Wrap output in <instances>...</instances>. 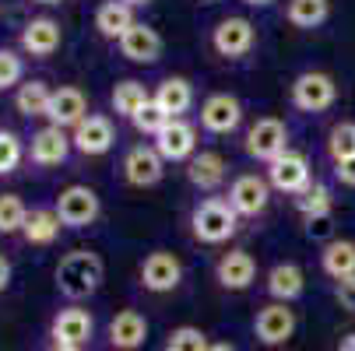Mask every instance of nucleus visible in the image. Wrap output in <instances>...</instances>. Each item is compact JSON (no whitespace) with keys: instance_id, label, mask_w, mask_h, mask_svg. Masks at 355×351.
<instances>
[{"instance_id":"nucleus-9","label":"nucleus","mask_w":355,"mask_h":351,"mask_svg":"<svg viewBox=\"0 0 355 351\" xmlns=\"http://www.w3.org/2000/svg\"><path fill=\"white\" fill-rule=\"evenodd\" d=\"M116 141V130H113V120L103 116V113H88L74 130H71V144H74V152L88 155V159H98V155H106L110 147Z\"/></svg>"},{"instance_id":"nucleus-2","label":"nucleus","mask_w":355,"mask_h":351,"mask_svg":"<svg viewBox=\"0 0 355 351\" xmlns=\"http://www.w3.org/2000/svg\"><path fill=\"white\" fill-rule=\"evenodd\" d=\"M239 228V215L232 211L229 200L222 197H205L197 200L193 211H190V232L197 242H208V246H218V242H229Z\"/></svg>"},{"instance_id":"nucleus-10","label":"nucleus","mask_w":355,"mask_h":351,"mask_svg":"<svg viewBox=\"0 0 355 351\" xmlns=\"http://www.w3.org/2000/svg\"><path fill=\"white\" fill-rule=\"evenodd\" d=\"M166 176V159L155 152V144H134L123 155V179L130 186H155Z\"/></svg>"},{"instance_id":"nucleus-1","label":"nucleus","mask_w":355,"mask_h":351,"mask_svg":"<svg viewBox=\"0 0 355 351\" xmlns=\"http://www.w3.org/2000/svg\"><path fill=\"white\" fill-rule=\"evenodd\" d=\"M103 257L95 253V249H71V253L60 257L57 264V291L64 298H71V303H81V298L95 295L98 285H103Z\"/></svg>"},{"instance_id":"nucleus-31","label":"nucleus","mask_w":355,"mask_h":351,"mask_svg":"<svg viewBox=\"0 0 355 351\" xmlns=\"http://www.w3.org/2000/svg\"><path fill=\"white\" fill-rule=\"evenodd\" d=\"M292 200H295V208L302 211V218H310V215H327L331 204H334V197H331L327 183H320V179H313L306 190L295 193Z\"/></svg>"},{"instance_id":"nucleus-12","label":"nucleus","mask_w":355,"mask_h":351,"mask_svg":"<svg viewBox=\"0 0 355 351\" xmlns=\"http://www.w3.org/2000/svg\"><path fill=\"white\" fill-rule=\"evenodd\" d=\"M71 147H74V144H71L67 130H60V127H42V130H35L32 141H28V162L39 165V169H57V165L67 162Z\"/></svg>"},{"instance_id":"nucleus-19","label":"nucleus","mask_w":355,"mask_h":351,"mask_svg":"<svg viewBox=\"0 0 355 351\" xmlns=\"http://www.w3.org/2000/svg\"><path fill=\"white\" fill-rule=\"evenodd\" d=\"M60 25L53 18H32L25 28H21V49L32 57V60H46L60 49Z\"/></svg>"},{"instance_id":"nucleus-35","label":"nucleus","mask_w":355,"mask_h":351,"mask_svg":"<svg viewBox=\"0 0 355 351\" xmlns=\"http://www.w3.org/2000/svg\"><path fill=\"white\" fill-rule=\"evenodd\" d=\"M166 351H208V334L200 327H176L166 337Z\"/></svg>"},{"instance_id":"nucleus-20","label":"nucleus","mask_w":355,"mask_h":351,"mask_svg":"<svg viewBox=\"0 0 355 351\" xmlns=\"http://www.w3.org/2000/svg\"><path fill=\"white\" fill-rule=\"evenodd\" d=\"M120 53L130 64H155L162 57V35L144 21H134V28L120 39Z\"/></svg>"},{"instance_id":"nucleus-6","label":"nucleus","mask_w":355,"mask_h":351,"mask_svg":"<svg viewBox=\"0 0 355 351\" xmlns=\"http://www.w3.org/2000/svg\"><path fill=\"white\" fill-rule=\"evenodd\" d=\"M225 200L232 204V211L239 218H257V215H264L268 200H271V183L264 176H257V172H243V176L232 179Z\"/></svg>"},{"instance_id":"nucleus-34","label":"nucleus","mask_w":355,"mask_h":351,"mask_svg":"<svg viewBox=\"0 0 355 351\" xmlns=\"http://www.w3.org/2000/svg\"><path fill=\"white\" fill-rule=\"evenodd\" d=\"M25 159V144L15 130H0V176H11Z\"/></svg>"},{"instance_id":"nucleus-45","label":"nucleus","mask_w":355,"mask_h":351,"mask_svg":"<svg viewBox=\"0 0 355 351\" xmlns=\"http://www.w3.org/2000/svg\"><path fill=\"white\" fill-rule=\"evenodd\" d=\"M127 8H144V4H151V0H123Z\"/></svg>"},{"instance_id":"nucleus-15","label":"nucleus","mask_w":355,"mask_h":351,"mask_svg":"<svg viewBox=\"0 0 355 351\" xmlns=\"http://www.w3.org/2000/svg\"><path fill=\"white\" fill-rule=\"evenodd\" d=\"M268 183L275 186V190H282V193H302L310 183H313V176H310V162L302 159L299 152H285L282 159H275L271 165H268Z\"/></svg>"},{"instance_id":"nucleus-18","label":"nucleus","mask_w":355,"mask_h":351,"mask_svg":"<svg viewBox=\"0 0 355 351\" xmlns=\"http://www.w3.org/2000/svg\"><path fill=\"white\" fill-rule=\"evenodd\" d=\"M215 278L225 291H246L253 285V278H257V264H253L246 249H229L215 264Z\"/></svg>"},{"instance_id":"nucleus-46","label":"nucleus","mask_w":355,"mask_h":351,"mask_svg":"<svg viewBox=\"0 0 355 351\" xmlns=\"http://www.w3.org/2000/svg\"><path fill=\"white\" fill-rule=\"evenodd\" d=\"M35 4H60V0H35Z\"/></svg>"},{"instance_id":"nucleus-38","label":"nucleus","mask_w":355,"mask_h":351,"mask_svg":"<svg viewBox=\"0 0 355 351\" xmlns=\"http://www.w3.org/2000/svg\"><path fill=\"white\" fill-rule=\"evenodd\" d=\"M306 222V235L310 239H317V242H331L334 239V215L327 211V215H310V218H302Z\"/></svg>"},{"instance_id":"nucleus-14","label":"nucleus","mask_w":355,"mask_h":351,"mask_svg":"<svg viewBox=\"0 0 355 351\" xmlns=\"http://www.w3.org/2000/svg\"><path fill=\"white\" fill-rule=\"evenodd\" d=\"M85 116H88V98H85V91H81L78 84H60V88H53V98H49V109H46L49 127L74 130Z\"/></svg>"},{"instance_id":"nucleus-5","label":"nucleus","mask_w":355,"mask_h":351,"mask_svg":"<svg viewBox=\"0 0 355 351\" xmlns=\"http://www.w3.org/2000/svg\"><path fill=\"white\" fill-rule=\"evenodd\" d=\"M288 152V127L278 116H261L246 130V155L257 162H275Z\"/></svg>"},{"instance_id":"nucleus-26","label":"nucleus","mask_w":355,"mask_h":351,"mask_svg":"<svg viewBox=\"0 0 355 351\" xmlns=\"http://www.w3.org/2000/svg\"><path fill=\"white\" fill-rule=\"evenodd\" d=\"M320 267L334 281L355 278V242L352 239H331L320 253Z\"/></svg>"},{"instance_id":"nucleus-33","label":"nucleus","mask_w":355,"mask_h":351,"mask_svg":"<svg viewBox=\"0 0 355 351\" xmlns=\"http://www.w3.org/2000/svg\"><path fill=\"white\" fill-rule=\"evenodd\" d=\"M327 152H331V162L355 159V123H352V120H341V123L331 127V134H327Z\"/></svg>"},{"instance_id":"nucleus-8","label":"nucleus","mask_w":355,"mask_h":351,"mask_svg":"<svg viewBox=\"0 0 355 351\" xmlns=\"http://www.w3.org/2000/svg\"><path fill=\"white\" fill-rule=\"evenodd\" d=\"M95 334V320L88 309L81 306H67L53 316V323H49V337H53V348H85Z\"/></svg>"},{"instance_id":"nucleus-4","label":"nucleus","mask_w":355,"mask_h":351,"mask_svg":"<svg viewBox=\"0 0 355 351\" xmlns=\"http://www.w3.org/2000/svg\"><path fill=\"white\" fill-rule=\"evenodd\" d=\"M338 102V84L324 71H302L292 81V106L302 113H324Z\"/></svg>"},{"instance_id":"nucleus-28","label":"nucleus","mask_w":355,"mask_h":351,"mask_svg":"<svg viewBox=\"0 0 355 351\" xmlns=\"http://www.w3.org/2000/svg\"><path fill=\"white\" fill-rule=\"evenodd\" d=\"M49 98H53V88H49L46 81H39V78H32V81L18 84V91H15V109H18L25 120H35V116H46Z\"/></svg>"},{"instance_id":"nucleus-25","label":"nucleus","mask_w":355,"mask_h":351,"mask_svg":"<svg viewBox=\"0 0 355 351\" xmlns=\"http://www.w3.org/2000/svg\"><path fill=\"white\" fill-rule=\"evenodd\" d=\"M302 288H306V278H302L299 264H275L268 271V295L275 298V303H295V298L302 295Z\"/></svg>"},{"instance_id":"nucleus-42","label":"nucleus","mask_w":355,"mask_h":351,"mask_svg":"<svg viewBox=\"0 0 355 351\" xmlns=\"http://www.w3.org/2000/svg\"><path fill=\"white\" fill-rule=\"evenodd\" d=\"M338 351H355V334H345V337L338 341Z\"/></svg>"},{"instance_id":"nucleus-36","label":"nucleus","mask_w":355,"mask_h":351,"mask_svg":"<svg viewBox=\"0 0 355 351\" xmlns=\"http://www.w3.org/2000/svg\"><path fill=\"white\" fill-rule=\"evenodd\" d=\"M169 120H173V116H166V113H162L155 102H148V106H144V109H141V113H137L130 123H134V130H137V134L159 137V134H162V127H166Z\"/></svg>"},{"instance_id":"nucleus-37","label":"nucleus","mask_w":355,"mask_h":351,"mask_svg":"<svg viewBox=\"0 0 355 351\" xmlns=\"http://www.w3.org/2000/svg\"><path fill=\"white\" fill-rule=\"evenodd\" d=\"M25 74V64L15 49H0V91L4 88H15Z\"/></svg>"},{"instance_id":"nucleus-41","label":"nucleus","mask_w":355,"mask_h":351,"mask_svg":"<svg viewBox=\"0 0 355 351\" xmlns=\"http://www.w3.org/2000/svg\"><path fill=\"white\" fill-rule=\"evenodd\" d=\"M8 285H11V260L0 253V291H8Z\"/></svg>"},{"instance_id":"nucleus-40","label":"nucleus","mask_w":355,"mask_h":351,"mask_svg":"<svg viewBox=\"0 0 355 351\" xmlns=\"http://www.w3.org/2000/svg\"><path fill=\"white\" fill-rule=\"evenodd\" d=\"M334 179H338L341 186H355V159L334 162Z\"/></svg>"},{"instance_id":"nucleus-16","label":"nucleus","mask_w":355,"mask_h":351,"mask_svg":"<svg viewBox=\"0 0 355 351\" xmlns=\"http://www.w3.org/2000/svg\"><path fill=\"white\" fill-rule=\"evenodd\" d=\"M253 334H257L261 344L278 348V344H285L295 334V313L285 303H271V306H264L257 313V320H253Z\"/></svg>"},{"instance_id":"nucleus-7","label":"nucleus","mask_w":355,"mask_h":351,"mask_svg":"<svg viewBox=\"0 0 355 351\" xmlns=\"http://www.w3.org/2000/svg\"><path fill=\"white\" fill-rule=\"evenodd\" d=\"M253 42H257V28H253V21H246L239 15H229L211 28V46L218 57H229V60L246 57L253 49Z\"/></svg>"},{"instance_id":"nucleus-44","label":"nucleus","mask_w":355,"mask_h":351,"mask_svg":"<svg viewBox=\"0 0 355 351\" xmlns=\"http://www.w3.org/2000/svg\"><path fill=\"white\" fill-rule=\"evenodd\" d=\"M208 351H236V348L225 344V341H218V344H208Z\"/></svg>"},{"instance_id":"nucleus-21","label":"nucleus","mask_w":355,"mask_h":351,"mask_svg":"<svg viewBox=\"0 0 355 351\" xmlns=\"http://www.w3.org/2000/svg\"><path fill=\"white\" fill-rule=\"evenodd\" d=\"M148 341V320L137 309H120L110 320V344L113 351H137Z\"/></svg>"},{"instance_id":"nucleus-43","label":"nucleus","mask_w":355,"mask_h":351,"mask_svg":"<svg viewBox=\"0 0 355 351\" xmlns=\"http://www.w3.org/2000/svg\"><path fill=\"white\" fill-rule=\"evenodd\" d=\"M243 4H250V8H271L275 0H243Z\"/></svg>"},{"instance_id":"nucleus-32","label":"nucleus","mask_w":355,"mask_h":351,"mask_svg":"<svg viewBox=\"0 0 355 351\" xmlns=\"http://www.w3.org/2000/svg\"><path fill=\"white\" fill-rule=\"evenodd\" d=\"M28 218V208H25V200L18 193H0V235H15L21 232Z\"/></svg>"},{"instance_id":"nucleus-47","label":"nucleus","mask_w":355,"mask_h":351,"mask_svg":"<svg viewBox=\"0 0 355 351\" xmlns=\"http://www.w3.org/2000/svg\"><path fill=\"white\" fill-rule=\"evenodd\" d=\"M49 351H78V348H49Z\"/></svg>"},{"instance_id":"nucleus-13","label":"nucleus","mask_w":355,"mask_h":351,"mask_svg":"<svg viewBox=\"0 0 355 351\" xmlns=\"http://www.w3.org/2000/svg\"><path fill=\"white\" fill-rule=\"evenodd\" d=\"M243 123V102L229 91H215L200 102V127L208 134H232Z\"/></svg>"},{"instance_id":"nucleus-23","label":"nucleus","mask_w":355,"mask_h":351,"mask_svg":"<svg viewBox=\"0 0 355 351\" xmlns=\"http://www.w3.org/2000/svg\"><path fill=\"white\" fill-rule=\"evenodd\" d=\"M187 179L197 186V190H218L225 183V159L218 152H197L187 165Z\"/></svg>"},{"instance_id":"nucleus-39","label":"nucleus","mask_w":355,"mask_h":351,"mask_svg":"<svg viewBox=\"0 0 355 351\" xmlns=\"http://www.w3.org/2000/svg\"><path fill=\"white\" fill-rule=\"evenodd\" d=\"M334 298L345 313L355 316V278H345V281H334Z\"/></svg>"},{"instance_id":"nucleus-3","label":"nucleus","mask_w":355,"mask_h":351,"mask_svg":"<svg viewBox=\"0 0 355 351\" xmlns=\"http://www.w3.org/2000/svg\"><path fill=\"white\" fill-rule=\"evenodd\" d=\"M53 211H57V218H60L64 228H88L98 215H103V200H98V193L92 186L74 183V186L60 190Z\"/></svg>"},{"instance_id":"nucleus-30","label":"nucleus","mask_w":355,"mask_h":351,"mask_svg":"<svg viewBox=\"0 0 355 351\" xmlns=\"http://www.w3.org/2000/svg\"><path fill=\"white\" fill-rule=\"evenodd\" d=\"M331 15V0H288L285 18L295 28H320Z\"/></svg>"},{"instance_id":"nucleus-22","label":"nucleus","mask_w":355,"mask_h":351,"mask_svg":"<svg viewBox=\"0 0 355 351\" xmlns=\"http://www.w3.org/2000/svg\"><path fill=\"white\" fill-rule=\"evenodd\" d=\"M151 102H155L166 116L180 120L193 106V88H190L187 78H166V81H159L155 95H151Z\"/></svg>"},{"instance_id":"nucleus-24","label":"nucleus","mask_w":355,"mask_h":351,"mask_svg":"<svg viewBox=\"0 0 355 351\" xmlns=\"http://www.w3.org/2000/svg\"><path fill=\"white\" fill-rule=\"evenodd\" d=\"M95 28L103 39L120 42L134 28V8H127L123 0H106V4H98V11H95Z\"/></svg>"},{"instance_id":"nucleus-29","label":"nucleus","mask_w":355,"mask_h":351,"mask_svg":"<svg viewBox=\"0 0 355 351\" xmlns=\"http://www.w3.org/2000/svg\"><path fill=\"white\" fill-rule=\"evenodd\" d=\"M110 102H113L116 116L134 120V116H137V113H141V109L151 102V95H148V88H144L141 81H120V84H113Z\"/></svg>"},{"instance_id":"nucleus-11","label":"nucleus","mask_w":355,"mask_h":351,"mask_svg":"<svg viewBox=\"0 0 355 351\" xmlns=\"http://www.w3.org/2000/svg\"><path fill=\"white\" fill-rule=\"evenodd\" d=\"M180 281H183V264L169 249H155V253H148L141 260V285L148 291L162 295V291H173Z\"/></svg>"},{"instance_id":"nucleus-27","label":"nucleus","mask_w":355,"mask_h":351,"mask_svg":"<svg viewBox=\"0 0 355 351\" xmlns=\"http://www.w3.org/2000/svg\"><path fill=\"white\" fill-rule=\"evenodd\" d=\"M60 218H57V211L53 208H32L28 211V218H25V225H21V239L28 242V246H49L57 235H60Z\"/></svg>"},{"instance_id":"nucleus-17","label":"nucleus","mask_w":355,"mask_h":351,"mask_svg":"<svg viewBox=\"0 0 355 351\" xmlns=\"http://www.w3.org/2000/svg\"><path fill=\"white\" fill-rule=\"evenodd\" d=\"M155 152L166 162H187L197 155V130L187 120H169L162 134L155 137Z\"/></svg>"}]
</instances>
